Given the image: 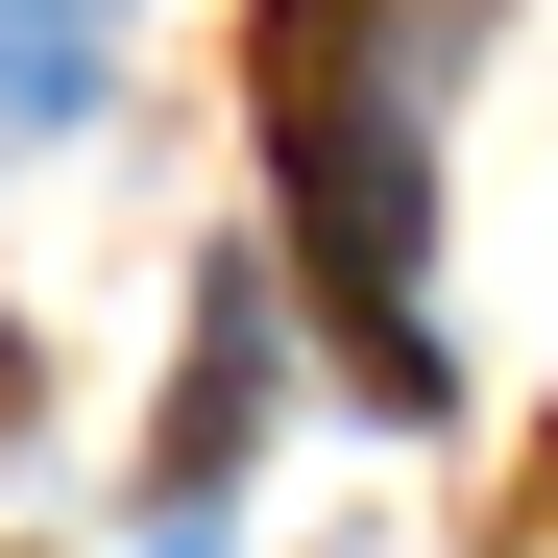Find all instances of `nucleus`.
Instances as JSON below:
<instances>
[{
  "instance_id": "obj_1",
  "label": "nucleus",
  "mask_w": 558,
  "mask_h": 558,
  "mask_svg": "<svg viewBox=\"0 0 558 558\" xmlns=\"http://www.w3.org/2000/svg\"><path fill=\"white\" fill-rule=\"evenodd\" d=\"M486 0H267V146H292V267L340 364L389 413H437V267H413V122Z\"/></svg>"
},
{
  "instance_id": "obj_2",
  "label": "nucleus",
  "mask_w": 558,
  "mask_h": 558,
  "mask_svg": "<svg viewBox=\"0 0 558 558\" xmlns=\"http://www.w3.org/2000/svg\"><path fill=\"white\" fill-rule=\"evenodd\" d=\"M98 49H122V0H0V122H73Z\"/></svg>"
}]
</instances>
